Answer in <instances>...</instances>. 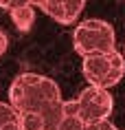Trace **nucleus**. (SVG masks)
I'll return each mask as SVG.
<instances>
[{"instance_id": "423d86ee", "label": "nucleus", "mask_w": 125, "mask_h": 130, "mask_svg": "<svg viewBox=\"0 0 125 130\" xmlns=\"http://www.w3.org/2000/svg\"><path fill=\"white\" fill-rule=\"evenodd\" d=\"M9 15H11L13 24L20 29V31H29V29L33 27V22H35V7H33V2L22 0L15 9L9 11Z\"/></svg>"}, {"instance_id": "1a4fd4ad", "label": "nucleus", "mask_w": 125, "mask_h": 130, "mask_svg": "<svg viewBox=\"0 0 125 130\" xmlns=\"http://www.w3.org/2000/svg\"><path fill=\"white\" fill-rule=\"evenodd\" d=\"M13 121H20V115L15 112V108L9 102H0V130Z\"/></svg>"}, {"instance_id": "9b49d317", "label": "nucleus", "mask_w": 125, "mask_h": 130, "mask_svg": "<svg viewBox=\"0 0 125 130\" xmlns=\"http://www.w3.org/2000/svg\"><path fill=\"white\" fill-rule=\"evenodd\" d=\"M2 130H24V128L20 126V121H13V123H7Z\"/></svg>"}, {"instance_id": "39448f33", "label": "nucleus", "mask_w": 125, "mask_h": 130, "mask_svg": "<svg viewBox=\"0 0 125 130\" xmlns=\"http://www.w3.org/2000/svg\"><path fill=\"white\" fill-rule=\"evenodd\" d=\"M33 7H40L46 15H51L59 24H75L86 2L83 0H35Z\"/></svg>"}, {"instance_id": "f257e3e1", "label": "nucleus", "mask_w": 125, "mask_h": 130, "mask_svg": "<svg viewBox=\"0 0 125 130\" xmlns=\"http://www.w3.org/2000/svg\"><path fill=\"white\" fill-rule=\"evenodd\" d=\"M57 102H62L57 82L37 73H22L9 86V104L18 115H42Z\"/></svg>"}, {"instance_id": "20e7f679", "label": "nucleus", "mask_w": 125, "mask_h": 130, "mask_svg": "<svg viewBox=\"0 0 125 130\" xmlns=\"http://www.w3.org/2000/svg\"><path fill=\"white\" fill-rule=\"evenodd\" d=\"M77 106H79L81 121L86 126H90V123L108 121V117H110L112 108H114V99H112L110 90L88 86L77 95Z\"/></svg>"}, {"instance_id": "6e6552de", "label": "nucleus", "mask_w": 125, "mask_h": 130, "mask_svg": "<svg viewBox=\"0 0 125 130\" xmlns=\"http://www.w3.org/2000/svg\"><path fill=\"white\" fill-rule=\"evenodd\" d=\"M40 117H42V130H57L59 123L64 121V99L48 106Z\"/></svg>"}, {"instance_id": "7ed1b4c3", "label": "nucleus", "mask_w": 125, "mask_h": 130, "mask_svg": "<svg viewBox=\"0 0 125 130\" xmlns=\"http://www.w3.org/2000/svg\"><path fill=\"white\" fill-rule=\"evenodd\" d=\"M81 71L90 86L108 90L123 79L125 60L118 51L108 53V55H92V57H83Z\"/></svg>"}, {"instance_id": "f8f14e48", "label": "nucleus", "mask_w": 125, "mask_h": 130, "mask_svg": "<svg viewBox=\"0 0 125 130\" xmlns=\"http://www.w3.org/2000/svg\"><path fill=\"white\" fill-rule=\"evenodd\" d=\"M103 130H118L114 123H110V121H103Z\"/></svg>"}, {"instance_id": "f03ea898", "label": "nucleus", "mask_w": 125, "mask_h": 130, "mask_svg": "<svg viewBox=\"0 0 125 130\" xmlns=\"http://www.w3.org/2000/svg\"><path fill=\"white\" fill-rule=\"evenodd\" d=\"M72 46L81 57L108 55L116 51V33L105 20H83L72 31Z\"/></svg>"}, {"instance_id": "0eeeda50", "label": "nucleus", "mask_w": 125, "mask_h": 130, "mask_svg": "<svg viewBox=\"0 0 125 130\" xmlns=\"http://www.w3.org/2000/svg\"><path fill=\"white\" fill-rule=\"evenodd\" d=\"M86 123L81 121L79 117V106H77V99H68L64 102V121L59 123L57 130H83Z\"/></svg>"}, {"instance_id": "9d476101", "label": "nucleus", "mask_w": 125, "mask_h": 130, "mask_svg": "<svg viewBox=\"0 0 125 130\" xmlns=\"http://www.w3.org/2000/svg\"><path fill=\"white\" fill-rule=\"evenodd\" d=\"M7 46H9V38H7L5 31H0V55L7 51Z\"/></svg>"}]
</instances>
